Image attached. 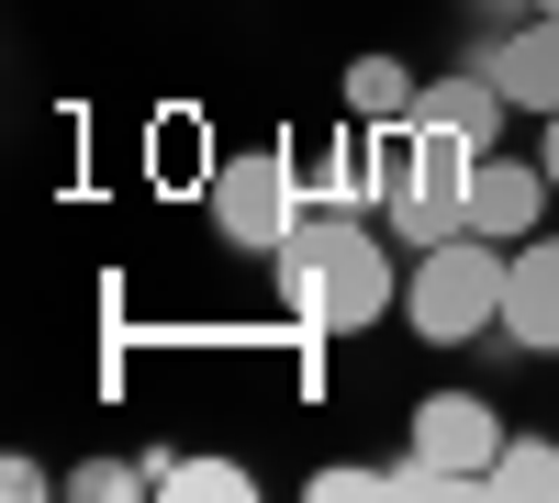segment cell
I'll list each match as a JSON object with an SVG mask.
<instances>
[{
  "label": "cell",
  "instance_id": "4",
  "mask_svg": "<svg viewBox=\"0 0 559 503\" xmlns=\"http://www.w3.org/2000/svg\"><path fill=\"white\" fill-rule=\"evenodd\" d=\"M302 191H313V179L280 157V146L224 157V168H213V224H224V247L280 258V247H292V224H302Z\"/></svg>",
  "mask_w": 559,
  "mask_h": 503
},
{
  "label": "cell",
  "instance_id": "12",
  "mask_svg": "<svg viewBox=\"0 0 559 503\" xmlns=\"http://www.w3.org/2000/svg\"><path fill=\"white\" fill-rule=\"evenodd\" d=\"M157 492H191V503H236L247 470L236 459H157Z\"/></svg>",
  "mask_w": 559,
  "mask_h": 503
},
{
  "label": "cell",
  "instance_id": "11",
  "mask_svg": "<svg viewBox=\"0 0 559 503\" xmlns=\"http://www.w3.org/2000/svg\"><path fill=\"white\" fill-rule=\"evenodd\" d=\"M481 492H503V503H559V447H548V436H503V459L481 470Z\"/></svg>",
  "mask_w": 559,
  "mask_h": 503
},
{
  "label": "cell",
  "instance_id": "16",
  "mask_svg": "<svg viewBox=\"0 0 559 503\" xmlns=\"http://www.w3.org/2000/svg\"><path fill=\"white\" fill-rule=\"evenodd\" d=\"M537 12H559V0H537Z\"/></svg>",
  "mask_w": 559,
  "mask_h": 503
},
{
  "label": "cell",
  "instance_id": "8",
  "mask_svg": "<svg viewBox=\"0 0 559 503\" xmlns=\"http://www.w3.org/2000/svg\"><path fill=\"white\" fill-rule=\"evenodd\" d=\"M481 68L503 79V101H515V112H559V12H537L515 45H492Z\"/></svg>",
  "mask_w": 559,
  "mask_h": 503
},
{
  "label": "cell",
  "instance_id": "15",
  "mask_svg": "<svg viewBox=\"0 0 559 503\" xmlns=\"http://www.w3.org/2000/svg\"><path fill=\"white\" fill-rule=\"evenodd\" d=\"M537 168H548V179H559V112H548V146H537Z\"/></svg>",
  "mask_w": 559,
  "mask_h": 503
},
{
  "label": "cell",
  "instance_id": "10",
  "mask_svg": "<svg viewBox=\"0 0 559 503\" xmlns=\"http://www.w3.org/2000/svg\"><path fill=\"white\" fill-rule=\"evenodd\" d=\"M347 112L381 134V123H414V112H426V89H414L403 57H358V68H347Z\"/></svg>",
  "mask_w": 559,
  "mask_h": 503
},
{
  "label": "cell",
  "instance_id": "13",
  "mask_svg": "<svg viewBox=\"0 0 559 503\" xmlns=\"http://www.w3.org/2000/svg\"><path fill=\"white\" fill-rule=\"evenodd\" d=\"M146 481H157V470H123V459H90V470H79V492H90V503H112V492H146Z\"/></svg>",
  "mask_w": 559,
  "mask_h": 503
},
{
  "label": "cell",
  "instance_id": "7",
  "mask_svg": "<svg viewBox=\"0 0 559 503\" xmlns=\"http://www.w3.org/2000/svg\"><path fill=\"white\" fill-rule=\"evenodd\" d=\"M503 336L559 358V236H526L515 268H503Z\"/></svg>",
  "mask_w": 559,
  "mask_h": 503
},
{
  "label": "cell",
  "instance_id": "2",
  "mask_svg": "<svg viewBox=\"0 0 559 503\" xmlns=\"http://www.w3.org/2000/svg\"><path fill=\"white\" fill-rule=\"evenodd\" d=\"M471 168L481 146L471 134H448V123H381V202H392V236L403 247H448V236H471Z\"/></svg>",
  "mask_w": 559,
  "mask_h": 503
},
{
  "label": "cell",
  "instance_id": "1",
  "mask_svg": "<svg viewBox=\"0 0 559 503\" xmlns=\"http://www.w3.org/2000/svg\"><path fill=\"white\" fill-rule=\"evenodd\" d=\"M280 280H292V302H302V325H313V336H358V325H381V313L403 302L392 247L369 236L358 213L292 224V247H280Z\"/></svg>",
  "mask_w": 559,
  "mask_h": 503
},
{
  "label": "cell",
  "instance_id": "9",
  "mask_svg": "<svg viewBox=\"0 0 559 503\" xmlns=\"http://www.w3.org/2000/svg\"><path fill=\"white\" fill-rule=\"evenodd\" d=\"M503 112H515V101H503V79H492V68H459V79H426V123L471 134V146H492V134H503Z\"/></svg>",
  "mask_w": 559,
  "mask_h": 503
},
{
  "label": "cell",
  "instance_id": "3",
  "mask_svg": "<svg viewBox=\"0 0 559 503\" xmlns=\"http://www.w3.org/2000/svg\"><path fill=\"white\" fill-rule=\"evenodd\" d=\"M503 268H515V247H492V236H448V247H426V258H414V280H403L414 336H426V347L503 336Z\"/></svg>",
  "mask_w": 559,
  "mask_h": 503
},
{
  "label": "cell",
  "instance_id": "14",
  "mask_svg": "<svg viewBox=\"0 0 559 503\" xmlns=\"http://www.w3.org/2000/svg\"><path fill=\"white\" fill-rule=\"evenodd\" d=\"M358 492H392V470H313V503H358Z\"/></svg>",
  "mask_w": 559,
  "mask_h": 503
},
{
  "label": "cell",
  "instance_id": "5",
  "mask_svg": "<svg viewBox=\"0 0 559 503\" xmlns=\"http://www.w3.org/2000/svg\"><path fill=\"white\" fill-rule=\"evenodd\" d=\"M414 459H426L448 492H481V470L503 459L492 403H481V392H426V403H414Z\"/></svg>",
  "mask_w": 559,
  "mask_h": 503
},
{
  "label": "cell",
  "instance_id": "6",
  "mask_svg": "<svg viewBox=\"0 0 559 503\" xmlns=\"http://www.w3.org/2000/svg\"><path fill=\"white\" fill-rule=\"evenodd\" d=\"M548 202H559V179H548V168H526V157L481 146V168H471V236H492V247H526Z\"/></svg>",
  "mask_w": 559,
  "mask_h": 503
}]
</instances>
